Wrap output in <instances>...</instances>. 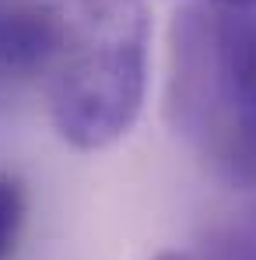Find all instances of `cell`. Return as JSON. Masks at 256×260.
I'll use <instances>...</instances> for the list:
<instances>
[{
  "label": "cell",
  "mask_w": 256,
  "mask_h": 260,
  "mask_svg": "<svg viewBox=\"0 0 256 260\" xmlns=\"http://www.w3.org/2000/svg\"><path fill=\"white\" fill-rule=\"evenodd\" d=\"M43 78L56 134L78 151L127 137L148 95L151 18L144 0H39Z\"/></svg>",
  "instance_id": "6da1fadb"
},
{
  "label": "cell",
  "mask_w": 256,
  "mask_h": 260,
  "mask_svg": "<svg viewBox=\"0 0 256 260\" xmlns=\"http://www.w3.org/2000/svg\"><path fill=\"white\" fill-rule=\"evenodd\" d=\"M155 260H204V257H197V253H186V250H169V253H158Z\"/></svg>",
  "instance_id": "5b68a950"
},
{
  "label": "cell",
  "mask_w": 256,
  "mask_h": 260,
  "mask_svg": "<svg viewBox=\"0 0 256 260\" xmlns=\"http://www.w3.org/2000/svg\"><path fill=\"white\" fill-rule=\"evenodd\" d=\"M169 116L232 186H256V4H190L172 21Z\"/></svg>",
  "instance_id": "7a4b0ae2"
},
{
  "label": "cell",
  "mask_w": 256,
  "mask_h": 260,
  "mask_svg": "<svg viewBox=\"0 0 256 260\" xmlns=\"http://www.w3.org/2000/svg\"><path fill=\"white\" fill-rule=\"evenodd\" d=\"M43 53L39 0H0V102L43 74Z\"/></svg>",
  "instance_id": "3957f363"
},
{
  "label": "cell",
  "mask_w": 256,
  "mask_h": 260,
  "mask_svg": "<svg viewBox=\"0 0 256 260\" xmlns=\"http://www.w3.org/2000/svg\"><path fill=\"white\" fill-rule=\"evenodd\" d=\"M25 190L14 176L0 173V260H11L18 239H21V229H25Z\"/></svg>",
  "instance_id": "277c9868"
},
{
  "label": "cell",
  "mask_w": 256,
  "mask_h": 260,
  "mask_svg": "<svg viewBox=\"0 0 256 260\" xmlns=\"http://www.w3.org/2000/svg\"><path fill=\"white\" fill-rule=\"evenodd\" d=\"M190 4H256V0H190Z\"/></svg>",
  "instance_id": "8992f818"
}]
</instances>
